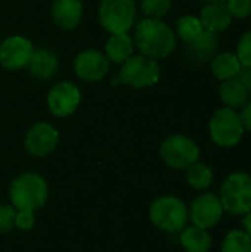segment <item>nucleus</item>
Returning <instances> with one entry per match:
<instances>
[{"label": "nucleus", "mask_w": 251, "mask_h": 252, "mask_svg": "<svg viewBox=\"0 0 251 252\" xmlns=\"http://www.w3.org/2000/svg\"><path fill=\"white\" fill-rule=\"evenodd\" d=\"M81 100L80 89L71 81L56 83L47 93V106L56 117H68L78 108Z\"/></svg>", "instance_id": "11"}, {"label": "nucleus", "mask_w": 251, "mask_h": 252, "mask_svg": "<svg viewBox=\"0 0 251 252\" xmlns=\"http://www.w3.org/2000/svg\"><path fill=\"white\" fill-rule=\"evenodd\" d=\"M204 31L200 18L194 15H183L182 18L178 19L176 22V37H179L183 43H191L194 41L201 32Z\"/></svg>", "instance_id": "23"}, {"label": "nucleus", "mask_w": 251, "mask_h": 252, "mask_svg": "<svg viewBox=\"0 0 251 252\" xmlns=\"http://www.w3.org/2000/svg\"><path fill=\"white\" fill-rule=\"evenodd\" d=\"M83 16V4L80 0H55L52 6L53 22L62 30L75 28Z\"/></svg>", "instance_id": "15"}, {"label": "nucleus", "mask_w": 251, "mask_h": 252, "mask_svg": "<svg viewBox=\"0 0 251 252\" xmlns=\"http://www.w3.org/2000/svg\"><path fill=\"white\" fill-rule=\"evenodd\" d=\"M240 117H241V121H243L244 130H246V131H249V133H251V99H249V102L241 108Z\"/></svg>", "instance_id": "31"}, {"label": "nucleus", "mask_w": 251, "mask_h": 252, "mask_svg": "<svg viewBox=\"0 0 251 252\" xmlns=\"http://www.w3.org/2000/svg\"><path fill=\"white\" fill-rule=\"evenodd\" d=\"M244 87L246 90L249 92V94L251 96V68H247V66H243L238 72V75L235 77Z\"/></svg>", "instance_id": "30"}, {"label": "nucleus", "mask_w": 251, "mask_h": 252, "mask_svg": "<svg viewBox=\"0 0 251 252\" xmlns=\"http://www.w3.org/2000/svg\"><path fill=\"white\" fill-rule=\"evenodd\" d=\"M36 224V217H34V211H18L16 210V216H15V227L22 230V232H28L34 227Z\"/></svg>", "instance_id": "29"}, {"label": "nucleus", "mask_w": 251, "mask_h": 252, "mask_svg": "<svg viewBox=\"0 0 251 252\" xmlns=\"http://www.w3.org/2000/svg\"><path fill=\"white\" fill-rule=\"evenodd\" d=\"M74 69L78 78L87 83L101 81L109 71L108 58L95 49H87L77 55L74 61Z\"/></svg>", "instance_id": "13"}, {"label": "nucleus", "mask_w": 251, "mask_h": 252, "mask_svg": "<svg viewBox=\"0 0 251 252\" xmlns=\"http://www.w3.org/2000/svg\"><path fill=\"white\" fill-rule=\"evenodd\" d=\"M185 179L191 189L206 192L215 182V173L209 164L197 161L185 170Z\"/></svg>", "instance_id": "22"}, {"label": "nucleus", "mask_w": 251, "mask_h": 252, "mask_svg": "<svg viewBox=\"0 0 251 252\" xmlns=\"http://www.w3.org/2000/svg\"><path fill=\"white\" fill-rule=\"evenodd\" d=\"M133 1H136V0H133Z\"/></svg>", "instance_id": "34"}, {"label": "nucleus", "mask_w": 251, "mask_h": 252, "mask_svg": "<svg viewBox=\"0 0 251 252\" xmlns=\"http://www.w3.org/2000/svg\"><path fill=\"white\" fill-rule=\"evenodd\" d=\"M220 252H251V238L243 229H232L225 235Z\"/></svg>", "instance_id": "24"}, {"label": "nucleus", "mask_w": 251, "mask_h": 252, "mask_svg": "<svg viewBox=\"0 0 251 252\" xmlns=\"http://www.w3.org/2000/svg\"><path fill=\"white\" fill-rule=\"evenodd\" d=\"M34 52L31 41L22 35H10L0 44V65L4 69L16 71L28 65Z\"/></svg>", "instance_id": "10"}, {"label": "nucleus", "mask_w": 251, "mask_h": 252, "mask_svg": "<svg viewBox=\"0 0 251 252\" xmlns=\"http://www.w3.org/2000/svg\"><path fill=\"white\" fill-rule=\"evenodd\" d=\"M133 40L127 32L112 34L105 43V56L114 63H124L133 55Z\"/></svg>", "instance_id": "19"}, {"label": "nucleus", "mask_w": 251, "mask_h": 252, "mask_svg": "<svg viewBox=\"0 0 251 252\" xmlns=\"http://www.w3.org/2000/svg\"><path fill=\"white\" fill-rule=\"evenodd\" d=\"M136 18L133 0H102L99 6V22L111 34L127 32Z\"/></svg>", "instance_id": "8"}, {"label": "nucleus", "mask_w": 251, "mask_h": 252, "mask_svg": "<svg viewBox=\"0 0 251 252\" xmlns=\"http://www.w3.org/2000/svg\"><path fill=\"white\" fill-rule=\"evenodd\" d=\"M173 0H142V10L148 18L160 19L172 9Z\"/></svg>", "instance_id": "25"}, {"label": "nucleus", "mask_w": 251, "mask_h": 252, "mask_svg": "<svg viewBox=\"0 0 251 252\" xmlns=\"http://www.w3.org/2000/svg\"><path fill=\"white\" fill-rule=\"evenodd\" d=\"M30 74L38 80H47L55 75L58 68V58L47 49H37L28 61Z\"/></svg>", "instance_id": "17"}, {"label": "nucleus", "mask_w": 251, "mask_h": 252, "mask_svg": "<svg viewBox=\"0 0 251 252\" xmlns=\"http://www.w3.org/2000/svg\"><path fill=\"white\" fill-rule=\"evenodd\" d=\"M219 46V37L215 32L203 31L194 41L188 43V56L189 59H194L197 62H206L212 61V58L216 55Z\"/></svg>", "instance_id": "18"}, {"label": "nucleus", "mask_w": 251, "mask_h": 252, "mask_svg": "<svg viewBox=\"0 0 251 252\" xmlns=\"http://www.w3.org/2000/svg\"><path fill=\"white\" fill-rule=\"evenodd\" d=\"M203 3H216V1H225V0H200Z\"/></svg>", "instance_id": "33"}, {"label": "nucleus", "mask_w": 251, "mask_h": 252, "mask_svg": "<svg viewBox=\"0 0 251 252\" xmlns=\"http://www.w3.org/2000/svg\"><path fill=\"white\" fill-rule=\"evenodd\" d=\"M161 159L175 170H186L200 159V148L197 142L185 134H172L161 142Z\"/></svg>", "instance_id": "6"}, {"label": "nucleus", "mask_w": 251, "mask_h": 252, "mask_svg": "<svg viewBox=\"0 0 251 252\" xmlns=\"http://www.w3.org/2000/svg\"><path fill=\"white\" fill-rule=\"evenodd\" d=\"M175 31L161 19L145 18L135 28V44L142 55L152 59H164L176 49Z\"/></svg>", "instance_id": "1"}, {"label": "nucleus", "mask_w": 251, "mask_h": 252, "mask_svg": "<svg viewBox=\"0 0 251 252\" xmlns=\"http://www.w3.org/2000/svg\"><path fill=\"white\" fill-rule=\"evenodd\" d=\"M225 4L237 19H246L251 15V0H225Z\"/></svg>", "instance_id": "27"}, {"label": "nucleus", "mask_w": 251, "mask_h": 252, "mask_svg": "<svg viewBox=\"0 0 251 252\" xmlns=\"http://www.w3.org/2000/svg\"><path fill=\"white\" fill-rule=\"evenodd\" d=\"M198 18H200L203 28L215 34L228 30L232 24V15L229 13L225 1L206 3Z\"/></svg>", "instance_id": "14"}, {"label": "nucleus", "mask_w": 251, "mask_h": 252, "mask_svg": "<svg viewBox=\"0 0 251 252\" xmlns=\"http://www.w3.org/2000/svg\"><path fill=\"white\" fill-rule=\"evenodd\" d=\"M209 133L215 145L220 148H235L246 133L240 112L228 106L216 109L209 121Z\"/></svg>", "instance_id": "5"}, {"label": "nucleus", "mask_w": 251, "mask_h": 252, "mask_svg": "<svg viewBox=\"0 0 251 252\" xmlns=\"http://www.w3.org/2000/svg\"><path fill=\"white\" fill-rule=\"evenodd\" d=\"M219 97L225 106L232 108V109H238V108H243L249 102L250 94L246 90V87L237 78H231L226 81H220Z\"/></svg>", "instance_id": "21"}, {"label": "nucleus", "mask_w": 251, "mask_h": 252, "mask_svg": "<svg viewBox=\"0 0 251 252\" xmlns=\"http://www.w3.org/2000/svg\"><path fill=\"white\" fill-rule=\"evenodd\" d=\"M151 223L167 233H179L189 221L188 205L175 195H161L149 207Z\"/></svg>", "instance_id": "3"}, {"label": "nucleus", "mask_w": 251, "mask_h": 252, "mask_svg": "<svg viewBox=\"0 0 251 252\" xmlns=\"http://www.w3.org/2000/svg\"><path fill=\"white\" fill-rule=\"evenodd\" d=\"M160 72V65L155 59L145 55H136L130 56L123 63L118 78L123 84L135 89H146L158 83Z\"/></svg>", "instance_id": "7"}, {"label": "nucleus", "mask_w": 251, "mask_h": 252, "mask_svg": "<svg viewBox=\"0 0 251 252\" xmlns=\"http://www.w3.org/2000/svg\"><path fill=\"white\" fill-rule=\"evenodd\" d=\"M188 214L192 226L210 230L222 221L225 210L222 207L219 195L206 190L194 198V201L188 207Z\"/></svg>", "instance_id": "9"}, {"label": "nucleus", "mask_w": 251, "mask_h": 252, "mask_svg": "<svg viewBox=\"0 0 251 252\" xmlns=\"http://www.w3.org/2000/svg\"><path fill=\"white\" fill-rule=\"evenodd\" d=\"M49 198V186L37 173L19 174L9 188L10 204L18 211H37Z\"/></svg>", "instance_id": "2"}, {"label": "nucleus", "mask_w": 251, "mask_h": 252, "mask_svg": "<svg viewBox=\"0 0 251 252\" xmlns=\"http://www.w3.org/2000/svg\"><path fill=\"white\" fill-rule=\"evenodd\" d=\"M219 199L225 213L243 217L251 211V174L232 171L220 185Z\"/></svg>", "instance_id": "4"}, {"label": "nucleus", "mask_w": 251, "mask_h": 252, "mask_svg": "<svg viewBox=\"0 0 251 252\" xmlns=\"http://www.w3.org/2000/svg\"><path fill=\"white\" fill-rule=\"evenodd\" d=\"M16 210L12 204L0 205V233H7L15 227Z\"/></svg>", "instance_id": "28"}, {"label": "nucleus", "mask_w": 251, "mask_h": 252, "mask_svg": "<svg viewBox=\"0 0 251 252\" xmlns=\"http://www.w3.org/2000/svg\"><path fill=\"white\" fill-rule=\"evenodd\" d=\"M241 66L251 68V30L246 31L237 44V52H235Z\"/></svg>", "instance_id": "26"}, {"label": "nucleus", "mask_w": 251, "mask_h": 252, "mask_svg": "<svg viewBox=\"0 0 251 252\" xmlns=\"http://www.w3.org/2000/svg\"><path fill=\"white\" fill-rule=\"evenodd\" d=\"M179 242L186 252H210L213 247V236L206 229L186 226L179 232Z\"/></svg>", "instance_id": "16"}, {"label": "nucleus", "mask_w": 251, "mask_h": 252, "mask_svg": "<svg viewBox=\"0 0 251 252\" xmlns=\"http://www.w3.org/2000/svg\"><path fill=\"white\" fill-rule=\"evenodd\" d=\"M241 224H243V230L251 238V211L241 217Z\"/></svg>", "instance_id": "32"}, {"label": "nucleus", "mask_w": 251, "mask_h": 252, "mask_svg": "<svg viewBox=\"0 0 251 252\" xmlns=\"http://www.w3.org/2000/svg\"><path fill=\"white\" fill-rule=\"evenodd\" d=\"M59 142L58 130L49 123H36L25 134L24 145L30 155L43 158L55 151Z\"/></svg>", "instance_id": "12"}, {"label": "nucleus", "mask_w": 251, "mask_h": 252, "mask_svg": "<svg viewBox=\"0 0 251 252\" xmlns=\"http://www.w3.org/2000/svg\"><path fill=\"white\" fill-rule=\"evenodd\" d=\"M241 63L237 58L235 53L231 52H222L217 53L212 58L210 62V69L212 74L219 80V81H226L231 78H235L241 69Z\"/></svg>", "instance_id": "20"}]
</instances>
